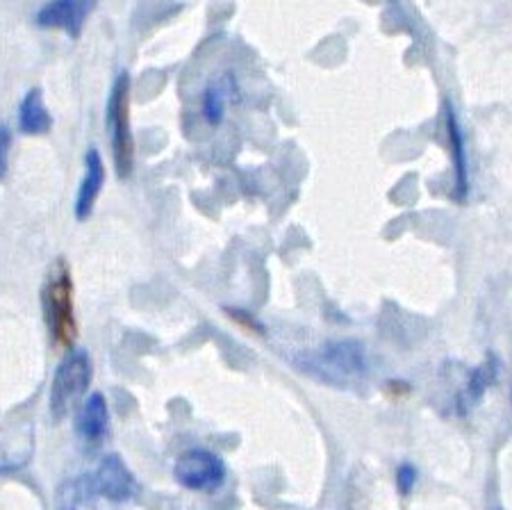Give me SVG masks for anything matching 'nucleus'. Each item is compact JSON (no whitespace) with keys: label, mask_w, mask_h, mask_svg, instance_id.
Returning a JSON list of instances; mask_svg holds the SVG:
<instances>
[{"label":"nucleus","mask_w":512,"mask_h":510,"mask_svg":"<svg viewBox=\"0 0 512 510\" xmlns=\"http://www.w3.org/2000/svg\"><path fill=\"white\" fill-rule=\"evenodd\" d=\"M103 183H105V162L96 148H89L85 155V176H82L78 199H76V205H73V208H76V217L80 221H85L94 212V205H96L98 194H101Z\"/></svg>","instance_id":"9"},{"label":"nucleus","mask_w":512,"mask_h":510,"mask_svg":"<svg viewBox=\"0 0 512 510\" xmlns=\"http://www.w3.org/2000/svg\"><path fill=\"white\" fill-rule=\"evenodd\" d=\"M41 306H44V319L53 344L71 349L78 337V324L76 312H73V278L69 262L64 258H57L48 271L44 290H41Z\"/></svg>","instance_id":"1"},{"label":"nucleus","mask_w":512,"mask_h":510,"mask_svg":"<svg viewBox=\"0 0 512 510\" xmlns=\"http://www.w3.org/2000/svg\"><path fill=\"white\" fill-rule=\"evenodd\" d=\"M107 137L112 144L114 169L121 180L130 178L135 167V142L130 130V76L126 71L119 73L114 80L110 98H107Z\"/></svg>","instance_id":"4"},{"label":"nucleus","mask_w":512,"mask_h":510,"mask_svg":"<svg viewBox=\"0 0 512 510\" xmlns=\"http://www.w3.org/2000/svg\"><path fill=\"white\" fill-rule=\"evenodd\" d=\"M173 476L187 490L212 492L226 481V465L208 449H189L178 456Z\"/></svg>","instance_id":"6"},{"label":"nucleus","mask_w":512,"mask_h":510,"mask_svg":"<svg viewBox=\"0 0 512 510\" xmlns=\"http://www.w3.org/2000/svg\"><path fill=\"white\" fill-rule=\"evenodd\" d=\"M305 374H312L328 383L358 381L367 374L365 347L355 340L328 342L324 347L296 358Z\"/></svg>","instance_id":"3"},{"label":"nucleus","mask_w":512,"mask_h":510,"mask_svg":"<svg viewBox=\"0 0 512 510\" xmlns=\"http://www.w3.org/2000/svg\"><path fill=\"white\" fill-rule=\"evenodd\" d=\"M499 378V363L494 356H487L483 365H478L472 374H469L465 390L458 394L456 401V413L458 415H467L478 401L485 397V392L497 383Z\"/></svg>","instance_id":"10"},{"label":"nucleus","mask_w":512,"mask_h":510,"mask_svg":"<svg viewBox=\"0 0 512 510\" xmlns=\"http://www.w3.org/2000/svg\"><path fill=\"white\" fill-rule=\"evenodd\" d=\"M203 114H205V119L212 123V126H217V123L224 121V114H226L224 87H221V85H210L208 89H205V94H203Z\"/></svg>","instance_id":"13"},{"label":"nucleus","mask_w":512,"mask_h":510,"mask_svg":"<svg viewBox=\"0 0 512 510\" xmlns=\"http://www.w3.org/2000/svg\"><path fill=\"white\" fill-rule=\"evenodd\" d=\"M139 492V483L128 465L112 454L101 460L94 474H85L80 479L69 483V492H62V497H69L66 506H78L82 501H89L94 497H103L110 501H126L132 499Z\"/></svg>","instance_id":"2"},{"label":"nucleus","mask_w":512,"mask_h":510,"mask_svg":"<svg viewBox=\"0 0 512 510\" xmlns=\"http://www.w3.org/2000/svg\"><path fill=\"white\" fill-rule=\"evenodd\" d=\"M107 429H110V408L101 392H94L87 397L78 410L76 431L80 442L89 449H96L105 440Z\"/></svg>","instance_id":"8"},{"label":"nucleus","mask_w":512,"mask_h":510,"mask_svg":"<svg viewBox=\"0 0 512 510\" xmlns=\"http://www.w3.org/2000/svg\"><path fill=\"white\" fill-rule=\"evenodd\" d=\"M417 479H419V472L412 463H403L399 465V470H396V488H399L403 497H410V492L415 490L417 485Z\"/></svg>","instance_id":"14"},{"label":"nucleus","mask_w":512,"mask_h":510,"mask_svg":"<svg viewBox=\"0 0 512 510\" xmlns=\"http://www.w3.org/2000/svg\"><path fill=\"white\" fill-rule=\"evenodd\" d=\"M447 130L451 142V155H453V176H456V199L465 201L469 192V167H467V148H465V135L458 123L456 112L447 108Z\"/></svg>","instance_id":"11"},{"label":"nucleus","mask_w":512,"mask_h":510,"mask_svg":"<svg viewBox=\"0 0 512 510\" xmlns=\"http://www.w3.org/2000/svg\"><path fill=\"white\" fill-rule=\"evenodd\" d=\"M10 146H12L10 128L0 126V180L7 176V164H10Z\"/></svg>","instance_id":"15"},{"label":"nucleus","mask_w":512,"mask_h":510,"mask_svg":"<svg viewBox=\"0 0 512 510\" xmlns=\"http://www.w3.org/2000/svg\"><path fill=\"white\" fill-rule=\"evenodd\" d=\"M92 383V358L85 349H69L57 365L51 385V415L55 422H62L85 397Z\"/></svg>","instance_id":"5"},{"label":"nucleus","mask_w":512,"mask_h":510,"mask_svg":"<svg viewBox=\"0 0 512 510\" xmlns=\"http://www.w3.org/2000/svg\"><path fill=\"white\" fill-rule=\"evenodd\" d=\"M19 128L23 135H46L53 128L51 112H48L41 89H30L19 105Z\"/></svg>","instance_id":"12"},{"label":"nucleus","mask_w":512,"mask_h":510,"mask_svg":"<svg viewBox=\"0 0 512 510\" xmlns=\"http://www.w3.org/2000/svg\"><path fill=\"white\" fill-rule=\"evenodd\" d=\"M98 0H51L41 7L37 14V26L48 30H62L69 37H80L82 28L92 12L96 10Z\"/></svg>","instance_id":"7"}]
</instances>
